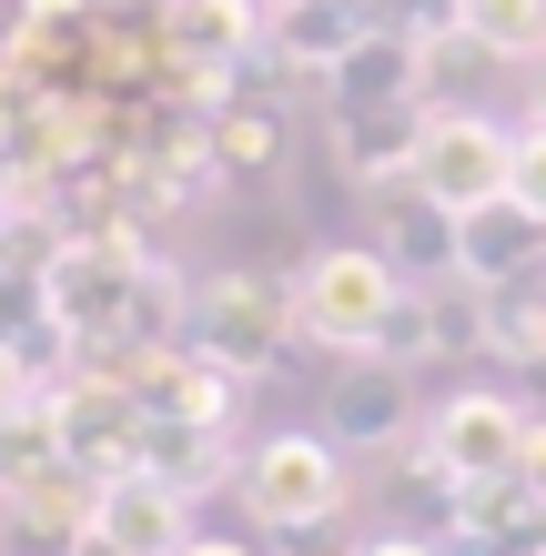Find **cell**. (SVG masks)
Instances as JSON below:
<instances>
[{
  "mask_svg": "<svg viewBox=\"0 0 546 556\" xmlns=\"http://www.w3.org/2000/svg\"><path fill=\"white\" fill-rule=\"evenodd\" d=\"M405 314V274L384 243H325L294 264V344L314 354H384V334H395Z\"/></svg>",
  "mask_w": 546,
  "mask_h": 556,
  "instance_id": "cell-1",
  "label": "cell"
},
{
  "mask_svg": "<svg viewBox=\"0 0 546 556\" xmlns=\"http://www.w3.org/2000/svg\"><path fill=\"white\" fill-rule=\"evenodd\" d=\"M233 496L264 536H314L344 516V445L334 435H264L253 455H233Z\"/></svg>",
  "mask_w": 546,
  "mask_h": 556,
  "instance_id": "cell-2",
  "label": "cell"
},
{
  "mask_svg": "<svg viewBox=\"0 0 546 556\" xmlns=\"http://www.w3.org/2000/svg\"><path fill=\"white\" fill-rule=\"evenodd\" d=\"M526 445H536V415L506 395V384H456V395L426 415L415 466L456 496V485H506V476H526Z\"/></svg>",
  "mask_w": 546,
  "mask_h": 556,
  "instance_id": "cell-3",
  "label": "cell"
},
{
  "mask_svg": "<svg viewBox=\"0 0 546 556\" xmlns=\"http://www.w3.org/2000/svg\"><path fill=\"white\" fill-rule=\"evenodd\" d=\"M506 152H517V132H506L496 112H466V102H445L426 112V132H415V162H405V192L415 203H435V213H496L506 203Z\"/></svg>",
  "mask_w": 546,
  "mask_h": 556,
  "instance_id": "cell-4",
  "label": "cell"
},
{
  "mask_svg": "<svg viewBox=\"0 0 546 556\" xmlns=\"http://www.w3.org/2000/svg\"><path fill=\"white\" fill-rule=\"evenodd\" d=\"M152 41L173 61V91L192 112H213L253 61H264V0H163L152 11Z\"/></svg>",
  "mask_w": 546,
  "mask_h": 556,
  "instance_id": "cell-5",
  "label": "cell"
},
{
  "mask_svg": "<svg viewBox=\"0 0 546 556\" xmlns=\"http://www.w3.org/2000/svg\"><path fill=\"white\" fill-rule=\"evenodd\" d=\"M192 344L233 375H274V354L294 344V283H264V274H213L192 283Z\"/></svg>",
  "mask_w": 546,
  "mask_h": 556,
  "instance_id": "cell-6",
  "label": "cell"
},
{
  "mask_svg": "<svg viewBox=\"0 0 546 556\" xmlns=\"http://www.w3.org/2000/svg\"><path fill=\"white\" fill-rule=\"evenodd\" d=\"M192 546V485L163 466H112L91 476V556H182Z\"/></svg>",
  "mask_w": 546,
  "mask_h": 556,
  "instance_id": "cell-7",
  "label": "cell"
},
{
  "mask_svg": "<svg viewBox=\"0 0 546 556\" xmlns=\"http://www.w3.org/2000/svg\"><path fill=\"white\" fill-rule=\"evenodd\" d=\"M365 30H374V0H274L264 11V61L294 72V81H325Z\"/></svg>",
  "mask_w": 546,
  "mask_h": 556,
  "instance_id": "cell-8",
  "label": "cell"
},
{
  "mask_svg": "<svg viewBox=\"0 0 546 556\" xmlns=\"http://www.w3.org/2000/svg\"><path fill=\"white\" fill-rule=\"evenodd\" d=\"M395 102H426V61H415V41L395 21H374L365 41L325 72V112L344 122V112H395Z\"/></svg>",
  "mask_w": 546,
  "mask_h": 556,
  "instance_id": "cell-9",
  "label": "cell"
},
{
  "mask_svg": "<svg viewBox=\"0 0 546 556\" xmlns=\"http://www.w3.org/2000/svg\"><path fill=\"white\" fill-rule=\"evenodd\" d=\"M11 536L30 546V556H91V476L81 466H51V476H30V485H11Z\"/></svg>",
  "mask_w": 546,
  "mask_h": 556,
  "instance_id": "cell-10",
  "label": "cell"
},
{
  "mask_svg": "<svg viewBox=\"0 0 546 556\" xmlns=\"http://www.w3.org/2000/svg\"><path fill=\"white\" fill-rule=\"evenodd\" d=\"M415 425V365H384V354H355L334 395V445H405Z\"/></svg>",
  "mask_w": 546,
  "mask_h": 556,
  "instance_id": "cell-11",
  "label": "cell"
},
{
  "mask_svg": "<svg viewBox=\"0 0 546 556\" xmlns=\"http://www.w3.org/2000/svg\"><path fill=\"white\" fill-rule=\"evenodd\" d=\"M456 274L475 283V293H506V283H526V274H546V243H536V223L526 213H475L466 233H456Z\"/></svg>",
  "mask_w": 546,
  "mask_h": 556,
  "instance_id": "cell-12",
  "label": "cell"
},
{
  "mask_svg": "<svg viewBox=\"0 0 546 556\" xmlns=\"http://www.w3.org/2000/svg\"><path fill=\"white\" fill-rule=\"evenodd\" d=\"M415 132H426V102H395V112H344L334 122V162L355 182H405Z\"/></svg>",
  "mask_w": 546,
  "mask_h": 556,
  "instance_id": "cell-13",
  "label": "cell"
},
{
  "mask_svg": "<svg viewBox=\"0 0 546 556\" xmlns=\"http://www.w3.org/2000/svg\"><path fill=\"white\" fill-rule=\"evenodd\" d=\"M51 466H72V445H61V384L0 405V496L30 485V476H51Z\"/></svg>",
  "mask_w": 546,
  "mask_h": 556,
  "instance_id": "cell-14",
  "label": "cell"
},
{
  "mask_svg": "<svg viewBox=\"0 0 546 556\" xmlns=\"http://www.w3.org/2000/svg\"><path fill=\"white\" fill-rule=\"evenodd\" d=\"M203 142H213V173H274V162H283V112L223 91V102L203 112Z\"/></svg>",
  "mask_w": 546,
  "mask_h": 556,
  "instance_id": "cell-15",
  "label": "cell"
},
{
  "mask_svg": "<svg viewBox=\"0 0 546 556\" xmlns=\"http://www.w3.org/2000/svg\"><path fill=\"white\" fill-rule=\"evenodd\" d=\"M456 233H466L456 213L415 203V192L395 182V203H384V253H395V274L415 264V283H445V274H456Z\"/></svg>",
  "mask_w": 546,
  "mask_h": 556,
  "instance_id": "cell-16",
  "label": "cell"
},
{
  "mask_svg": "<svg viewBox=\"0 0 546 556\" xmlns=\"http://www.w3.org/2000/svg\"><path fill=\"white\" fill-rule=\"evenodd\" d=\"M456 30L466 41H486L496 61H546V0H456Z\"/></svg>",
  "mask_w": 546,
  "mask_h": 556,
  "instance_id": "cell-17",
  "label": "cell"
},
{
  "mask_svg": "<svg viewBox=\"0 0 546 556\" xmlns=\"http://www.w3.org/2000/svg\"><path fill=\"white\" fill-rule=\"evenodd\" d=\"M486 354H517V365H546V274H536V283H506V293H496Z\"/></svg>",
  "mask_w": 546,
  "mask_h": 556,
  "instance_id": "cell-18",
  "label": "cell"
},
{
  "mask_svg": "<svg viewBox=\"0 0 546 556\" xmlns=\"http://www.w3.org/2000/svg\"><path fill=\"white\" fill-rule=\"evenodd\" d=\"M506 213H526L546 233V122H526L517 152H506Z\"/></svg>",
  "mask_w": 546,
  "mask_h": 556,
  "instance_id": "cell-19",
  "label": "cell"
},
{
  "mask_svg": "<svg viewBox=\"0 0 546 556\" xmlns=\"http://www.w3.org/2000/svg\"><path fill=\"white\" fill-rule=\"evenodd\" d=\"M21 395H41V365H30V344L0 334V405H21Z\"/></svg>",
  "mask_w": 546,
  "mask_h": 556,
  "instance_id": "cell-20",
  "label": "cell"
},
{
  "mask_svg": "<svg viewBox=\"0 0 546 556\" xmlns=\"http://www.w3.org/2000/svg\"><path fill=\"white\" fill-rule=\"evenodd\" d=\"M365 556H456V546H445V536H374Z\"/></svg>",
  "mask_w": 546,
  "mask_h": 556,
  "instance_id": "cell-21",
  "label": "cell"
},
{
  "mask_svg": "<svg viewBox=\"0 0 546 556\" xmlns=\"http://www.w3.org/2000/svg\"><path fill=\"white\" fill-rule=\"evenodd\" d=\"M182 556H253V546H243V536H192Z\"/></svg>",
  "mask_w": 546,
  "mask_h": 556,
  "instance_id": "cell-22",
  "label": "cell"
},
{
  "mask_svg": "<svg viewBox=\"0 0 546 556\" xmlns=\"http://www.w3.org/2000/svg\"><path fill=\"white\" fill-rule=\"evenodd\" d=\"M526 122H546V61H536V81H526Z\"/></svg>",
  "mask_w": 546,
  "mask_h": 556,
  "instance_id": "cell-23",
  "label": "cell"
},
{
  "mask_svg": "<svg viewBox=\"0 0 546 556\" xmlns=\"http://www.w3.org/2000/svg\"><path fill=\"white\" fill-rule=\"evenodd\" d=\"M91 11H163V0H91Z\"/></svg>",
  "mask_w": 546,
  "mask_h": 556,
  "instance_id": "cell-24",
  "label": "cell"
},
{
  "mask_svg": "<svg viewBox=\"0 0 546 556\" xmlns=\"http://www.w3.org/2000/svg\"><path fill=\"white\" fill-rule=\"evenodd\" d=\"M264 11H274V0H264Z\"/></svg>",
  "mask_w": 546,
  "mask_h": 556,
  "instance_id": "cell-25",
  "label": "cell"
}]
</instances>
